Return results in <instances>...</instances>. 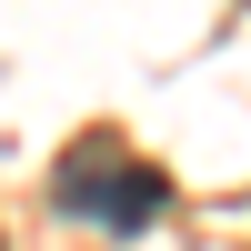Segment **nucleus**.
Instances as JSON below:
<instances>
[{"label":"nucleus","mask_w":251,"mask_h":251,"mask_svg":"<svg viewBox=\"0 0 251 251\" xmlns=\"http://www.w3.org/2000/svg\"><path fill=\"white\" fill-rule=\"evenodd\" d=\"M60 211L111 221V231H141V221L161 211V171H141L121 141H91V151H71V161H60Z\"/></svg>","instance_id":"nucleus-1"}]
</instances>
